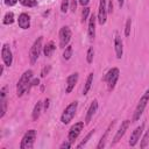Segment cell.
<instances>
[{
	"label": "cell",
	"mask_w": 149,
	"mask_h": 149,
	"mask_svg": "<svg viewBox=\"0 0 149 149\" xmlns=\"http://www.w3.org/2000/svg\"><path fill=\"white\" fill-rule=\"evenodd\" d=\"M33 74H34L33 70H26L21 74V77H20V79L16 84V94H17V97H22L26 92H28L29 84L33 79Z\"/></svg>",
	"instance_id": "cell-1"
},
{
	"label": "cell",
	"mask_w": 149,
	"mask_h": 149,
	"mask_svg": "<svg viewBox=\"0 0 149 149\" xmlns=\"http://www.w3.org/2000/svg\"><path fill=\"white\" fill-rule=\"evenodd\" d=\"M148 102H149V88L143 93V95L140 98V100H139V102L136 105V108H135L134 114H133V122L140 120V118L143 114V112H144Z\"/></svg>",
	"instance_id": "cell-2"
},
{
	"label": "cell",
	"mask_w": 149,
	"mask_h": 149,
	"mask_svg": "<svg viewBox=\"0 0 149 149\" xmlns=\"http://www.w3.org/2000/svg\"><path fill=\"white\" fill-rule=\"evenodd\" d=\"M42 42H43V37L40 36V37H37L34 41L33 45L30 47V50H29V59H30V63L31 64H35L37 62V59H38V57H40V55H41V52L43 50Z\"/></svg>",
	"instance_id": "cell-3"
},
{
	"label": "cell",
	"mask_w": 149,
	"mask_h": 149,
	"mask_svg": "<svg viewBox=\"0 0 149 149\" xmlns=\"http://www.w3.org/2000/svg\"><path fill=\"white\" fill-rule=\"evenodd\" d=\"M77 108H78V101H72L71 104H69L65 109L63 111L62 115H61V122L63 125H68L70 123V121L74 118L76 115V112H77Z\"/></svg>",
	"instance_id": "cell-4"
},
{
	"label": "cell",
	"mask_w": 149,
	"mask_h": 149,
	"mask_svg": "<svg viewBox=\"0 0 149 149\" xmlns=\"http://www.w3.org/2000/svg\"><path fill=\"white\" fill-rule=\"evenodd\" d=\"M119 76H120V70L118 68H112L107 71V73L105 74L104 77V80L107 83V87L109 91H113L115 85H116V81L119 79Z\"/></svg>",
	"instance_id": "cell-5"
},
{
	"label": "cell",
	"mask_w": 149,
	"mask_h": 149,
	"mask_svg": "<svg viewBox=\"0 0 149 149\" xmlns=\"http://www.w3.org/2000/svg\"><path fill=\"white\" fill-rule=\"evenodd\" d=\"M36 140V130L35 129H29L24 133V135L21 139L20 148L21 149H31L34 147Z\"/></svg>",
	"instance_id": "cell-6"
},
{
	"label": "cell",
	"mask_w": 149,
	"mask_h": 149,
	"mask_svg": "<svg viewBox=\"0 0 149 149\" xmlns=\"http://www.w3.org/2000/svg\"><path fill=\"white\" fill-rule=\"evenodd\" d=\"M58 36H59V47L64 49L65 47L69 45V42L71 41V37H72V33H71L70 27H68V26L62 27L59 29Z\"/></svg>",
	"instance_id": "cell-7"
},
{
	"label": "cell",
	"mask_w": 149,
	"mask_h": 149,
	"mask_svg": "<svg viewBox=\"0 0 149 149\" xmlns=\"http://www.w3.org/2000/svg\"><path fill=\"white\" fill-rule=\"evenodd\" d=\"M83 128H84V121H79V122H76L73 126H71V128L69 129L68 140H69L71 143H73V142L77 140V137L79 136V134L81 133Z\"/></svg>",
	"instance_id": "cell-8"
},
{
	"label": "cell",
	"mask_w": 149,
	"mask_h": 149,
	"mask_svg": "<svg viewBox=\"0 0 149 149\" xmlns=\"http://www.w3.org/2000/svg\"><path fill=\"white\" fill-rule=\"evenodd\" d=\"M107 0H100L99 2V9L97 15V21L99 24H105L107 20Z\"/></svg>",
	"instance_id": "cell-9"
},
{
	"label": "cell",
	"mask_w": 149,
	"mask_h": 149,
	"mask_svg": "<svg viewBox=\"0 0 149 149\" xmlns=\"http://www.w3.org/2000/svg\"><path fill=\"white\" fill-rule=\"evenodd\" d=\"M1 58L6 66H10L13 64V52L8 43H5L1 49Z\"/></svg>",
	"instance_id": "cell-10"
},
{
	"label": "cell",
	"mask_w": 149,
	"mask_h": 149,
	"mask_svg": "<svg viewBox=\"0 0 149 149\" xmlns=\"http://www.w3.org/2000/svg\"><path fill=\"white\" fill-rule=\"evenodd\" d=\"M129 125H130V120H128V119H126V120H123L122 122H121V126H120V128L118 129V132H116V134L114 135V139H113V141H112V146H114V144H116L122 137H123V135H125V133H126V130L128 129V127H129Z\"/></svg>",
	"instance_id": "cell-11"
},
{
	"label": "cell",
	"mask_w": 149,
	"mask_h": 149,
	"mask_svg": "<svg viewBox=\"0 0 149 149\" xmlns=\"http://www.w3.org/2000/svg\"><path fill=\"white\" fill-rule=\"evenodd\" d=\"M143 130H144V123H141L140 126H137V127L133 130V133L130 134V137H129V142H128L130 147L136 146V143H137L139 140L141 139V135H142Z\"/></svg>",
	"instance_id": "cell-12"
},
{
	"label": "cell",
	"mask_w": 149,
	"mask_h": 149,
	"mask_svg": "<svg viewBox=\"0 0 149 149\" xmlns=\"http://www.w3.org/2000/svg\"><path fill=\"white\" fill-rule=\"evenodd\" d=\"M78 78H79V73L74 72L71 73L70 76H68L66 78V86H65V93H71L72 90L74 88L76 84L78 83Z\"/></svg>",
	"instance_id": "cell-13"
},
{
	"label": "cell",
	"mask_w": 149,
	"mask_h": 149,
	"mask_svg": "<svg viewBox=\"0 0 149 149\" xmlns=\"http://www.w3.org/2000/svg\"><path fill=\"white\" fill-rule=\"evenodd\" d=\"M114 50H115L116 58L120 59L123 55V43H122V40L118 33L115 34V37H114Z\"/></svg>",
	"instance_id": "cell-14"
},
{
	"label": "cell",
	"mask_w": 149,
	"mask_h": 149,
	"mask_svg": "<svg viewBox=\"0 0 149 149\" xmlns=\"http://www.w3.org/2000/svg\"><path fill=\"white\" fill-rule=\"evenodd\" d=\"M95 23H97V16L94 14H91L88 17V28H87V34L90 40H94L95 37Z\"/></svg>",
	"instance_id": "cell-15"
},
{
	"label": "cell",
	"mask_w": 149,
	"mask_h": 149,
	"mask_svg": "<svg viewBox=\"0 0 149 149\" xmlns=\"http://www.w3.org/2000/svg\"><path fill=\"white\" fill-rule=\"evenodd\" d=\"M17 24L21 29H28L30 27V16L27 13H21L17 17Z\"/></svg>",
	"instance_id": "cell-16"
},
{
	"label": "cell",
	"mask_w": 149,
	"mask_h": 149,
	"mask_svg": "<svg viewBox=\"0 0 149 149\" xmlns=\"http://www.w3.org/2000/svg\"><path fill=\"white\" fill-rule=\"evenodd\" d=\"M6 91H7V87H2L1 91H0V106H1V109H0V118H3L5 114H6V111H7V100H6Z\"/></svg>",
	"instance_id": "cell-17"
},
{
	"label": "cell",
	"mask_w": 149,
	"mask_h": 149,
	"mask_svg": "<svg viewBox=\"0 0 149 149\" xmlns=\"http://www.w3.org/2000/svg\"><path fill=\"white\" fill-rule=\"evenodd\" d=\"M97 109H98V100L94 99V100L91 102V105H90V107H88V109H87V113H86V118H85V123H86V125L91 122V119H92L93 115L95 114Z\"/></svg>",
	"instance_id": "cell-18"
},
{
	"label": "cell",
	"mask_w": 149,
	"mask_h": 149,
	"mask_svg": "<svg viewBox=\"0 0 149 149\" xmlns=\"http://www.w3.org/2000/svg\"><path fill=\"white\" fill-rule=\"evenodd\" d=\"M114 125H115V121H112V122L108 125L107 129L105 130V134L101 136V139H100V141H99V143H98V146H97V148H98V149H101V148H104V147H105L106 141H107V136H108V134H109V130L113 128V126H114Z\"/></svg>",
	"instance_id": "cell-19"
},
{
	"label": "cell",
	"mask_w": 149,
	"mask_h": 149,
	"mask_svg": "<svg viewBox=\"0 0 149 149\" xmlns=\"http://www.w3.org/2000/svg\"><path fill=\"white\" fill-rule=\"evenodd\" d=\"M42 107H43V102L41 100H38L35 106H34V109H33V113H31V118H33V121H36L40 115H41V111H42Z\"/></svg>",
	"instance_id": "cell-20"
},
{
	"label": "cell",
	"mask_w": 149,
	"mask_h": 149,
	"mask_svg": "<svg viewBox=\"0 0 149 149\" xmlns=\"http://www.w3.org/2000/svg\"><path fill=\"white\" fill-rule=\"evenodd\" d=\"M55 50H56V45H55V43H54L52 41L48 42V43L43 47V54H44L45 57H50V56L54 54Z\"/></svg>",
	"instance_id": "cell-21"
},
{
	"label": "cell",
	"mask_w": 149,
	"mask_h": 149,
	"mask_svg": "<svg viewBox=\"0 0 149 149\" xmlns=\"http://www.w3.org/2000/svg\"><path fill=\"white\" fill-rule=\"evenodd\" d=\"M92 84H93V72H91V73L87 76V78H86V81H85L84 87H83V94H84V95H86V94L88 93V91H90Z\"/></svg>",
	"instance_id": "cell-22"
},
{
	"label": "cell",
	"mask_w": 149,
	"mask_h": 149,
	"mask_svg": "<svg viewBox=\"0 0 149 149\" xmlns=\"http://www.w3.org/2000/svg\"><path fill=\"white\" fill-rule=\"evenodd\" d=\"M3 24H12L14 22V13L13 12H7L3 16V20H2Z\"/></svg>",
	"instance_id": "cell-23"
},
{
	"label": "cell",
	"mask_w": 149,
	"mask_h": 149,
	"mask_svg": "<svg viewBox=\"0 0 149 149\" xmlns=\"http://www.w3.org/2000/svg\"><path fill=\"white\" fill-rule=\"evenodd\" d=\"M72 52H73V49H72V45H68L64 48V52H63V58L65 61H69L72 56Z\"/></svg>",
	"instance_id": "cell-24"
},
{
	"label": "cell",
	"mask_w": 149,
	"mask_h": 149,
	"mask_svg": "<svg viewBox=\"0 0 149 149\" xmlns=\"http://www.w3.org/2000/svg\"><path fill=\"white\" fill-rule=\"evenodd\" d=\"M19 2L22 6L29 7V8H33V7H36L37 6V0H19Z\"/></svg>",
	"instance_id": "cell-25"
},
{
	"label": "cell",
	"mask_w": 149,
	"mask_h": 149,
	"mask_svg": "<svg viewBox=\"0 0 149 149\" xmlns=\"http://www.w3.org/2000/svg\"><path fill=\"white\" fill-rule=\"evenodd\" d=\"M93 134H94V129H92V130H91V132H90V133H88V134H87V135H86V136L83 139V141H81V142H80V143L77 146V148H78V149H79V148H83V147H84V146H85V144L88 142V140L92 137V135H93Z\"/></svg>",
	"instance_id": "cell-26"
},
{
	"label": "cell",
	"mask_w": 149,
	"mask_h": 149,
	"mask_svg": "<svg viewBox=\"0 0 149 149\" xmlns=\"http://www.w3.org/2000/svg\"><path fill=\"white\" fill-rule=\"evenodd\" d=\"M148 143H149V129L144 133V135H143V137H142V140H141L140 147H141V148H146V147L148 146Z\"/></svg>",
	"instance_id": "cell-27"
},
{
	"label": "cell",
	"mask_w": 149,
	"mask_h": 149,
	"mask_svg": "<svg viewBox=\"0 0 149 149\" xmlns=\"http://www.w3.org/2000/svg\"><path fill=\"white\" fill-rule=\"evenodd\" d=\"M90 17V7H83V10H81V21L85 22L86 20H88Z\"/></svg>",
	"instance_id": "cell-28"
},
{
	"label": "cell",
	"mask_w": 149,
	"mask_h": 149,
	"mask_svg": "<svg viewBox=\"0 0 149 149\" xmlns=\"http://www.w3.org/2000/svg\"><path fill=\"white\" fill-rule=\"evenodd\" d=\"M93 56H94V50H93L92 47H90L87 49V52H86V61H87L88 64H91L93 62Z\"/></svg>",
	"instance_id": "cell-29"
},
{
	"label": "cell",
	"mask_w": 149,
	"mask_h": 149,
	"mask_svg": "<svg viewBox=\"0 0 149 149\" xmlns=\"http://www.w3.org/2000/svg\"><path fill=\"white\" fill-rule=\"evenodd\" d=\"M70 9V0H62L61 3V12L64 14Z\"/></svg>",
	"instance_id": "cell-30"
},
{
	"label": "cell",
	"mask_w": 149,
	"mask_h": 149,
	"mask_svg": "<svg viewBox=\"0 0 149 149\" xmlns=\"http://www.w3.org/2000/svg\"><path fill=\"white\" fill-rule=\"evenodd\" d=\"M130 28H132V19L128 17L126 21V26H125V36L128 37L130 35Z\"/></svg>",
	"instance_id": "cell-31"
},
{
	"label": "cell",
	"mask_w": 149,
	"mask_h": 149,
	"mask_svg": "<svg viewBox=\"0 0 149 149\" xmlns=\"http://www.w3.org/2000/svg\"><path fill=\"white\" fill-rule=\"evenodd\" d=\"M50 70H51V66H50V65L44 66V68L41 70V77H42V78H44V77L50 72Z\"/></svg>",
	"instance_id": "cell-32"
},
{
	"label": "cell",
	"mask_w": 149,
	"mask_h": 149,
	"mask_svg": "<svg viewBox=\"0 0 149 149\" xmlns=\"http://www.w3.org/2000/svg\"><path fill=\"white\" fill-rule=\"evenodd\" d=\"M38 84H40V79H38V78H34V79H31V81H30V84H29L28 92L30 91L31 87H34V86H38Z\"/></svg>",
	"instance_id": "cell-33"
},
{
	"label": "cell",
	"mask_w": 149,
	"mask_h": 149,
	"mask_svg": "<svg viewBox=\"0 0 149 149\" xmlns=\"http://www.w3.org/2000/svg\"><path fill=\"white\" fill-rule=\"evenodd\" d=\"M71 146H72V143H71L69 140H66V141H64V142L59 146V149H69V148H71Z\"/></svg>",
	"instance_id": "cell-34"
},
{
	"label": "cell",
	"mask_w": 149,
	"mask_h": 149,
	"mask_svg": "<svg viewBox=\"0 0 149 149\" xmlns=\"http://www.w3.org/2000/svg\"><path fill=\"white\" fill-rule=\"evenodd\" d=\"M17 1H19V0H3L5 5H6V6H8V7H12V6L16 5V2H17Z\"/></svg>",
	"instance_id": "cell-35"
},
{
	"label": "cell",
	"mask_w": 149,
	"mask_h": 149,
	"mask_svg": "<svg viewBox=\"0 0 149 149\" xmlns=\"http://www.w3.org/2000/svg\"><path fill=\"white\" fill-rule=\"evenodd\" d=\"M76 8H77V1H76V0H72V2L70 3V9H71V12H76Z\"/></svg>",
	"instance_id": "cell-36"
},
{
	"label": "cell",
	"mask_w": 149,
	"mask_h": 149,
	"mask_svg": "<svg viewBox=\"0 0 149 149\" xmlns=\"http://www.w3.org/2000/svg\"><path fill=\"white\" fill-rule=\"evenodd\" d=\"M107 12L108 13H112L113 12V2L111 0L107 1Z\"/></svg>",
	"instance_id": "cell-37"
},
{
	"label": "cell",
	"mask_w": 149,
	"mask_h": 149,
	"mask_svg": "<svg viewBox=\"0 0 149 149\" xmlns=\"http://www.w3.org/2000/svg\"><path fill=\"white\" fill-rule=\"evenodd\" d=\"M49 102H50V99H49V98H45V99H44V102H43V108H44L45 111L49 108Z\"/></svg>",
	"instance_id": "cell-38"
},
{
	"label": "cell",
	"mask_w": 149,
	"mask_h": 149,
	"mask_svg": "<svg viewBox=\"0 0 149 149\" xmlns=\"http://www.w3.org/2000/svg\"><path fill=\"white\" fill-rule=\"evenodd\" d=\"M78 2H79V5H81L83 7H86V6L88 5L90 0H78Z\"/></svg>",
	"instance_id": "cell-39"
},
{
	"label": "cell",
	"mask_w": 149,
	"mask_h": 149,
	"mask_svg": "<svg viewBox=\"0 0 149 149\" xmlns=\"http://www.w3.org/2000/svg\"><path fill=\"white\" fill-rule=\"evenodd\" d=\"M123 3H125V0H118V5H119V7H120V8H122Z\"/></svg>",
	"instance_id": "cell-40"
},
{
	"label": "cell",
	"mask_w": 149,
	"mask_h": 149,
	"mask_svg": "<svg viewBox=\"0 0 149 149\" xmlns=\"http://www.w3.org/2000/svg\"><path fill=\"white\" fill-rule=\"evenodd\" d=\"M3 73V65H1V68H0V76Z\"/></svg>",
	"instance_id": "cell-41"
}]
</instances>
